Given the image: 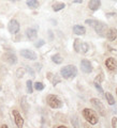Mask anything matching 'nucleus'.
Listing matches in <instances>:
<instances>
[{
    "instance_id": "obj_28",
    "label": "nucleus",
    "mask_w": 117,
    "mask_h": 128,
    "mask_svg": "<svg viewBox=\"0 0 117 128\" xmlns=\"http://www.w3.org/2000/svg\"><path fill=\"white\" fill-rule=\"evenodd\" d=\"M112 126L114 128H117V117H113L112 119Z\"/></svg>"
},
{
    "instance_id": "obj_10",
    "label": "nucleus",
    "mask_w": 117,
    "mask_h": 128,
    "mask_svg": "<svg viewBox=\"0 0 117 128\" xmlns=\"http://www.w3.org/2000/svg\"><path fill=\"white\" fill-rule=\"evenodd\" d=\"M13 116H14V120H15V124L18 128H22L24 125V120L22 115L19 114V112L17 110H13Z\"/></svg>"
},
{
    "instance_id": "obj_31",
    "label": "nucleus",
    "mask_w": 117,
    "mask_h": 128,
    "mask_svg": "<svg viewBox=\"0 0 117 128\" xmlns=\"http://www.w3.org/2000/svg\"><path fill=\"white\" fill-rule=\"evenodd\" d=\"M10 1H14V2H15V1H18V0H10Z\"/></svg>"
},
{
    "instance_id": "obj_11",
    "label": "nucleus",
    "mask_w": 117,
    "mask_h": 128,
    "mask_svg": "<svg viewBox=\"0 0 117 128\" xmlns=\"http://www.w3.org/2000/svg\"><path fill=\"white\" fill-rule=\"evenodd\" d=\"M105 65L110 70H114L117 68V63L114 58H108L105 60Z\"/></svg>"
},
{
    "instance_id": "obj_27",
    "label": "nucleus",
    "mask_w": 117,
    "mask_h": 128,
    "mask_svg": "<svg viewBox=\"0 0 117 128\" xmlns=\"http://www.w3.org/2000/svg\"><path fill=\"white\" fill-rule=\"evenodd\" d=\"M95 87H96V89L100 92V93H103V90H102V88H101V85H100V83H98L97 81H95Z\"/></svg>"
},
{
    "instance_id": "obj_16",
    "label": "nucleus",
    "mask_w": 117,
    "mask_h": 128,
    "mask_svg": "<svg viewBox=\"0 0 117 128\" xmlns=\"http://www.w3.org/2000/svg\"><path fill=\"white\" fill-rule=\"evenodd\" d=\"M20 106H22V108L25 112H28V110H29V105H28L27 102V97L26 96H23L22 97V102H20Z\"/></svg>"
},
{
    "instance_id": "obj_15",
    "label": "nucleus",
    "mask_w": 117,
    "mask_h": 128,
    "mask_svg": "<svg viewBox=\"0 0 117 128\" xmlns=\"http://www.w3.org/2000/svg\"><path fill=\"white\" fill-rule=\"evenodd\" d=\"M73 32H74V34L83 35L86 33V29H85L83 26H81V25H75V26L73 27Z\"/></svg>"
},
{
    "instance_id": "obj_5",
    "label": "nucleus",
    "mask_w": 117,
    "mask_h": 128,
    "mask_svg": "<svg viewBox=\"0 0 117 128\" xmlns=\"http://www.w3.org/2000/svg\"><path fill=\"white\" fill-rule=\"evenodd\" d=\"M95 28V30L96 32L100 35V36H104V34L106 33V29H108V26L104 24V23H102V21H99L97 20V23H96V25L94 26Z\"/></svg>"
},
{
    "instance_id": "obj_14",
    "label": "nucleus",
    "mask_w": 117,
    "mask_h": 128,
    "mask_svg": "<svg viewBox=\"0 0 117 128\" xmlns=\"http://www.w3.org/2000/svg\"><path fill=\"white\" fill-rule=\"evenodd\" d=\"M100 5H101V1H100V0H90V1L88 2V8H89L91 11L99 10Z\"/></svg>"
},
{
    "instance_id": "obj_2",
    "label": "nucleus",
    "mask_w": 117,
    "mask_h": 128,
    "mask_svg": "<svg viewBox=\"0 0 117 128\" xmlns=\"http://www.w3.org/2000/svg\"><path fill=\"white\" fill-rule=\"evenodd\" d=\"M83 116H84V119L86 120L88 123L91 124V125H96V124L98 123V117H97L96 113L91 109L85 108L83 110Z\"/></svg>"
},
{
    "instance_id": "obj_33",
    "label": "nucleus",
    "mask_w": 117,
    "mask_h": 128,
    "mask_svg": "<svg viewBox=\"0 0 117 128\" xmlns=\"http://www.w3.org/2000/svg\"><path fill=\"white\" fill-rule=\"evenodd\" d=\"M116 94H117V89H116Z\"/></svg>"
},
{
    "instance_id": "obj_8",
    "label": "nucleus",
    "mask_w": 117,
    "mask_h": 128,
    "mask_svg": "<svg viewBox=\"0 0 117 128\" xmlns=\"http://www.w3.org/2000/svg\"><path fill=\"white\" fill-rule=\"evenodd\" d=\"M3 61H5L6 63H9V64H15L17 62V58H16V56L14 55V53L12 52H5L4 55H3Z\"/></svg>"
},
{
    "instance_id": "obj_9",
    "label": "nucleus",
    "mask_w": 117,
    "mask_h": 128,
    "mask_svg": "<svg viewBox=\"0 0 117 128\" xmlns=\"http://www.w3.org/2000/svg\"><path fill=\"white\" fill-rule=\"evenodd\" d=\"M81 68L86 74H89L93 72V65H91L88 60H82V62H81Z\"/></svg>"
},
{
    "instance_id": "obj_3",
    "label": "nucleus",
    "mask_w": 117,
    "mask_h": 128,
    "mask_svg": "<svg viewBox=\"0 0 117 128\" xmlns=\"http://www.w3.org/2000/svg\"><path fill=\"white\" fill-rule=\"evenodd\" d=\"M46 100H47L48 106L53 109H59L62 107V101L56 95H48Z\"/></svg>"
},
{
    "instance_id": "obj_20",
    "label": "nucleus",
    "mask_w": 117,
    "mask_h": 128,
    "mask_svg": "<svg viewBox=\"0 0 117 128\" xmlns=\"http://www.w3.org/2000/svg\"><path fill=\"white\" fill-rule=\"evenodd\" d=\"M105 98H106V100H108L110 106H114L115 99H114V97H113V95L111 93H109V92H108V93H105Z\"/></svg>"
},
{
    "instance_id": "obj_13",
    "label": "nucleus",
    "mask_w": 117,
    "mask_h": 128,
    "mask_svg": "<svg viewBox=\"0 0 117 128\" xmlns=\"http://www.w3.org/2000/svg\"><path fill=\"white\" fill-rule=\"evenodd\" d=\"M26 35H27V37L29 38L30 41H33L38 36V32H37V30H35V29H32V28H28V29L26 30Z\"/></svg>"
},
{
    "instance_id": "obj_32",
    "label": "nucleus",
    "mask_w": 117,
    "mask_h": 128,
    "mask_svg": "<svg viewBox=\"0 0 117 128\" xmlns=\"http://www.w3.org/2000/svg\"><path fill=\"white\" fill-rule=\"evenodd\" d=\"M0 28H2V24H0Z\"/></svg>"
},
{
    "instance_id": "obj_19",
    "label": "nucleus",
    "mask_w": 117,
    "mask_h": 128,
    "mask_svg": "<svg viewBox=\"0 0 117 128\" xmlns=\"http://www.w3.org/2000/svg\"><path fill=\"white\" fill-rule=\"evenodd\" d=\"M65 6H66L65 3H62V2H57V3H54V4H53V10H54L55 12H58V11L65 9Z\"/></svg>"
},
{
    "instance_id": "obj_21",
    "label": "nucleus",
    "mask_w": 117,
    "mask_h": 128,
    "mask_svg": "<svg viewBox=\"0 0 117 128\" xmlns=\"http://www.w3.org/2000/svg\"><path fill=\"white\" fill-rule=\"evenodd\" d=\"M26 89H27V93L28 94L32 93L33 89H32V81H31V80H27V82H26Z\"/></svg>"
},
{
    "instance_id": "obj_23",
    "label": "nucleus",
    "mask_w": 117,
    "mask_h": 128,
    "mask_svg": "<svg viewBox=\"0 0 117 128\" xmlns=\"http://www.w3.org/2000/svg\"><path fill=\"white\" fill-rule=\"evenodd\" d=\"M81 44H82V42H81L79 38H76L75 41H74V50L76 52H80L81 50Z\"/></svg>"
},
{
    "instance_id": "obj_12",
    "label": "nucleus",
    "mask_w": 117,
    "mask_h": 128,
    "mask_svg": "<svg viewBox=\"0 0 117 128\" xmlns=\"http://www.w3.org/2000/svg\"><path fill=\"white\" fill-rule=\"evenodd\" d=\"M105 34H106V37H108L109 41H114L117 37V29H115V28H111V29H109L108 31H106Z\"/></svg>"
},
{
    "instance_id": "obj_22",
    "label": "nucleus",
    "mask_w": 117,
    "mask_h": 128,
    "mask_svg": "<svg viewBox=\"0 0 117 128\" xmlns=\"http://www.w3.org/2000/svg\"><path fill=\"white\" fill-rule=\"evenodd\" d=\"M88 48H89V46H88L87 43L82 42V44H81V50H80V52H82V53H86V52L88 51Z\"/></svg>"
},
{
    "instance_id": "obj_6",
    "label": "nucleus",
    "mask_w": 117,
    "mask_h": 128,
    "mask_svg": "<svg viewBox=\"0 0 117 128\" xmlns=\"http://www.w3.org/2000/svg\"><path fill=\"white\" fill-rule=\"evenodd\" d=\"M8 28H9V31L11 32L12 34H15L17 33V32L19 31V23L17 21L16 19H12V20H10V23L8 25Z\"/></svg>"
},
{
    "instance_id": "obj_34",
    "label": "nucleus",
    "mask_w": 117,
    "mask_h": 128,
    "mask_svg": "<svg viewBox=\"0 0 117 128\" xmlns=\"http://www.w3.org/2000/svg\"><path fill=\"white\" fill-rule=\"evenodd\" d=\"M0 91H1V87H0Z\"/></svg>"
},
{
    "instance_id": "obj_1",
    "label": "nucleus",
    "mask_w": 117,
    "mask_h": 128,
    "mask_svg": "<svg viewBox=\"0 0 117 128\" xmlns=\"http://www.w3.org/2000/svg\"><path fill=\"white\" fill-rule=\"evenodd\" d=\"M61 76L65 79H69V78H74L77 74V68L74 65H67L65 67H62L60 70Z\"/></svg>"
},
{
    "instance_id": "obj_29",
    "label": "nucleus",
    "mask_w": 117,
    "mask_h": 128,
    "mask_svg": "<svg viewBox=\"0 0 117 128\" xmlns=\"http://www.w3.org/2000/svg\"><path fill=\"white\" fill-rule=\"evenodd\" d=\"M27 70L29 72V74H31V75H33V72H32V69L30 68V67H27Z\"/></svg>"
},
{
    "instance_id": "obj_26",
    "label": "nucleus",
    "mask_w": 117,
    "mask_h": 128,
    "mask_svg": "<svg viewBox=\"0 0 117 128\" xmlns=\"http://www.w3.org/2000/svg\"><path fill=\"white\" fill-rule=\"evenodd\" d=\"M24 74H25L24 68H18V70H17V77H18V78H23Z\"/></svg>"
},
{
    "instance_id": "obj_30",
    "label": "nucleus",
    "mask_w": 117,
    "mask_h": 128,
    "mask_svg": "<svg viewBox=\"0 0 117 128\" xmlns=\"http://www.w3.org/2000/svg\"><path fill=\"white\" fill-rule=\"evenodd\" d=\"M73 2L74 3H82L83 0H73Z\"/></svg>"
},
{
    "instance_id": "obj_7",
    "label": "nucleus",
    "mask_w": 117,
    "mask_h": 128,
    "mask_svg": "<svg viewBox=\"0 0 117 128\" xmlns=\"http://www.w3.org/2000/svg\"><path fill=\"white\" fill-rule=\"evenodd\" d=\"M20 56L28 60H37V55L32 50H29V49H22L20 50Z\"/></svg>"
},
{
    "instance_id": "obj_18",
    "label": "nucleus",
    "mask_w": 117,
    "mask_h": 128,
    "mask_svg": "<svg viewBox=\"0 0 117 128\" xmlns=\"http://www.w3.org/2000/svg\"><path fill=\"white\" fill-rule=\"evenodd\" d=\"M52 61L54 62V63H56V64H61L62 61H63V59H62V57L60 56V55L56 53V55H54V56L52 57Z\"/></svg>"
},
{
    "instance_id": "obj_25",
    "label": "nucleus",
    "mask_w": 117,
    "mask_h": 128,
    "mask_svg": "<svg viewBox=\"0 0 117 128\" xmlns=\"http://www.w3.org/2000/svg\"><path fill=\"white\" fill-rule=\"evenodd\" d=\"M44 44H45V42H44L43 40H40V41H38L37 43H35L34 46H35L37 48H40V47H42V46H43Z\"/></svg>"
},
{
    "instance_id": "obj_24",
    "label": "nucleus",
    "mask_w": 117,
    "mask_h": 128,
    "mask_svg": "<svg viewBox=\"0 0 117 128\" xmlns=\"http://www.w3.org/2000/svg\"><path fill=\"white\" fill-rule=\"evenodd\" d=\"M33 88L35 89L37 91H42L44 89V84L42 83V82H35L33 84Z\"/></svg>"
},
{
    "instance_id": "obj_17",
    "label": "nucleus",
    "mask_w": 117,
    "mask_h": 128,
    "mask_svg": "<svg viewBox=\"0 0 117 128\" xmlns=\"http://www.w3.org/2000/svg\"><path fill=\"white\" fill-rule=\"evenodd\" d=\"M26 3H27V5L29 6L30 9H37L38 6H39L38 0H27Z\"/></svg>"
},
{
    "instance_id": "obj_4",
    "label": "nucleus",
    "mask_w": 117,
    "mask_h": 128,
    "mask_svg": "<svg viewBox=\"0 0 117 128\" xmlns=\"http://www.w3.org/2000/svg\"><path fill=\"white\" fill-rule=\"evenodd\" d=\"M90 102L93 104V106L95 107V109L99 112V114L102 115V116H105L106 115V111H105V108L103 104L101 102V100H99L98 98H91L90 99Z\"/></svg>"
},
{
    "instance_id": "obj_35",
    "label": "nucleus",
    "mask_w": 117,
    "mask_h": 128,
    "mask_svg": "<svg viewBox=\"0 0 117 128\" xmlns=\"http://www.w3.org/2000/svg\"><path fill=\"white\" fill-rule=\"evenodd\" d=\"M114 1H117V0H114Z\"/></svg>"
}]
</instances>
